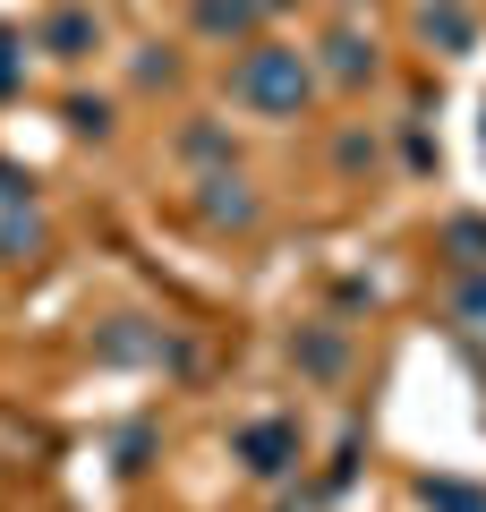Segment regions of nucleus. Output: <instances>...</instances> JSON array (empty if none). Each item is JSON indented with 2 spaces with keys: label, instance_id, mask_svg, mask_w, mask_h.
<instances>
[{
  "label": "nucleus",
  "instance_id": "20e7f679",
  "mask_svg": "<svg viewBox=\"0 0 486 512\" xmlns=\"http://www.w3.org/2000/svg\"><path fill=\"white\" fill-rule=\"evenodd\" d=\"M239 461H248L256 478H290L299 470V427L290 419H248L239 427Z\"/></svg>",
  "mask_w": 486,
  "mask_h": 512
},
{
  "label": "nucleus",
  "instance_id": "6e6552de",
  "mask_svg": "<svg viewBox=\"0 0 486 512\" xmlns=\"http://www.w3.org/2000/svg\"><path fill=\"white\" fill-rule=\"evenodd\" d=\"M256 18H265L256 0H197V35H205V43H239Z\"/></svg>",
  "mask_w": 486,
  "mask_h": 512
},
{
  "label": "nucleus",
  "instance_id": "ddd939ff",
  "mask_svg": "<svg viewBox=\"0 0 486 512\" xmlns=\"http://www.w3.org/2000/svg\"><path fill=\"white\" fill-rule=\"evenodd\" d=\"M444 248L461 256V265H486V222H478V214H461V222L444 231Z\"/></svg>",
  "mask_w": 486,
  "mask_h": 512
},
{
  "label": "nucleus",
  "instance_id": "dca6fc26",
  "mask_svg": "<svg viewBox=\"0 0 486 512\" xmlns=\"http://www.w3.org/2000/svg\"><path fill=\"white\" fill-rule=\"evenodd\" d=\"M18 86H26V69H18V35L0 26V94H18Z\"/></svg>",
  "mask_w": 486,
  "mask_h": 512
},
{
  "label": "nucleus",
  "instance_id": "9d476101",
  "mask_svg": "<svg viewBox=\"0 0 486 512\" xmlns=\"http://www.w3.org/2000/svg\"><path fill=\"white\" fill-rule=\"evenodd\" d=\"M35 248H43V222L26 205H9L0 214V265H35Z\"/></svg>",
  "mask_w": 486,
  "mask_h": 512
},
{
  "label": "nucleus",
  "instance_id": "0eeeda50",
  "mask_svg": "<svg viewBox=\"0 0 486 512\" xmlns=\"http://www.w3.org/2000/svg\"><path fill=\"white\" fill-rule=\"evenodd\" d=\"M418 35L444 43V52H469V43H478V18H469V0H427V9H418Z\"/></svg>",
  "mask_w": 486,
  "mask_h": 512
},
{
  "label": "nucleus",
  "instance_id": "7ed1b4c3",
  "mask_svg": "<svg viewBox=\"0 0 486 512\" xmlns=\"http://www.w3.org/2000/svg\"><path fill=\"white\" fill-rule=\"evenodd\" d=\"M43 52H52L60 69H77V60H94V52H103V18H94L86 0H60L52 18H43Z\"/></svg>",
  "mask_w": 486,
  "mask_h": 512
},
{
  "label": "nucleus",
  "instance_id": "f3484780",
  "mask_svg": "<svg viewBox=\"0 0 486 512\" xmlns=\"http://www.w3.org/2000/svg\"><path fill=\"white\" fill-rule=\"evenodd\" d=\"M461 316H478V325H486V282H469V291H461Z\"/></svg>",
  "mask_w": 486,
  "mask_h": 512
},
{
  "label": "nucleus",
  "instance_id": "1a4fd4ad",
  "mask_svg": "<svg viewBox=\"0 0 486 512\" xmlns=\"http://www.w3.org/2000/svg\"><path fill=\"white\" fill-rule=\"evenodd\" d=\"M180 154H188V163H205V171H231L239 163V146H231V128H222V120H188L180 128Z\"/></svg>",
  "mask_w": 486,
  "mask_h": 512
},
{
  "label": "nucleus",
  "instance_id": "4468645a",
  "mask_svg": "<svg viewBox=\"0 0 486 512\" xmlns=\"http://www.w3.org/2000/svg\"><path fill=\"white\" fill-rule=\"evenodd\" d=\"M137 86H180V52L145 43V52H137Z\"/></svg>",
  "mask_w": 486,
  "mask_h": 512
},
{
  "label": "nucleus",
  "instance_id": "39448f33",
  "mask_svg": "<svg viewBox=\"0 0 486 512\" xmlns=\"http://www.w3.org/2000/svg\"><path fill=\"white\" fill-rule=\"evenodd\" d=\"M376 69H384L376 35H359V26H333V35H324V77H333V86H376Z\"/></svg>",
  "mask_w": 486,
  "mask_h": 512
},
{
  "label": "nucleus",
  "instance_id": "f03ea898",
  "mask_svg": "<svg viewBox=\"0 0 486 512\" xmlns=\"http://www.w3.org/2000/svg\"><path fill=\"white\" fill-rule=\"evenodd\" d=\"M205 197H197V214H205V231H256V214H265V205H256V188L239 180V163L231 171H205Z\"/></svg>",
  "mask_w": 486,
  "mask_h": 512
},
{
  "label": "nucleus",
  "instance_id": "f257e3e1",
  "mask_svg": "<svg viewBox=\"0 0 486 512\" xmlns=\"http://www.w3.org/2000/svg\"><path fill=\"white\" fill-rule=\"evenodd\" d=\"M307 94H316V60H307L299 43H256V52H239V69H231V103L265 111V120H299Z\"/></svg>",
  "mask_w": 486,
  "mask_h": 512
},
{
  "label": "nucleus",
  "instance_id": "f8f14e48",
  "mask_svg": "<svg viewBox=\"0 0 486 512\" xmlns=\"http://www.w3.org/2000/svg\"><path fill=\"white\" fill-rule=\"evenodd\" d=\"M418 495H427V512H486V495L478 487H452V478H427Z\"/></svg>",
  "mask_w": 486,
  "mask_h": 512
},
{
  "label": "nucleus",
  "instance_id": "2eb2a0df",
  "mask_svg": "<svg viewBox=\"0 0 486 512\" xmlns=\"http://www.w3.org/2000/svg\"><path fill=\"white\" fill-rule=\"evenodd\" d=\"M333 163H342V171H376V137H367V128H342Z\"/></svg>",
  "mask_w": 486,
  "mask_h": 512
},
{
  "label": "nucleus",
  "instance_id": "423d86ee",
  "mask_svg": "<svg viewBox=\"0 0 486 512\" xmlns=\"http://www.w3.org/2000/svg\"><path fill=\"white\" fill-rule=\"evenodd\" d=\"M290 359H299L307 376H342L350 367V333L342 325H299L290 333Z\"/></svg>",
  "mask_w": 486,
  "mask_h": 512
},
{
  "label": "nucleus",
  "instance_id": "9b49d317",
  "mask_svg": "<svg viewBox=\"0 0 486 512\" xmlns=\"http://www.w3.org/2000/svg\"><path fill=\"white\" fill-rule=\"evenodd\" d=\"M60 120H69V137H94V146L111 137V103H103V94H69V103H60Z\"/></svg>",
  "mask_w": 486,
  "mask_h": 512
}]
</instances>
